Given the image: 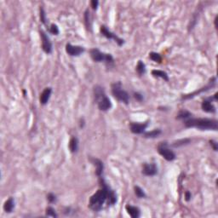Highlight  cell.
<instances>
[{
  "instance_id": "6da1fadb",
  "label": "cell",
  "mask_w": 218,
  "mask_h": 218,
  "mask_svg": "<svg viewBox=\"0 0 218 218\" xmlns=\"http://www.w3.org/2000/svg\"><path fill=\"white\" fill-rule=\"evenodd\" d=\"M101 178V187L102 188L99 189L96 193H94L89 201V208L94 211H100L103 204H105L106 201H107V194H108V191L110 189V187H108L107 183L104 181L103 179Z\"/></svg>"
},
{
  "instance_id": "7a4b0ae2",
  "label": "cell",
  "mask_w": 218,
  "mask_h": 218,
  "mask_svg": "<svg viewBox=\"0 0 218 218\" xmlns=\"http://www.w3.org/2000/svg\"><path fill=\"white\" fill-rule=\"evenodd\" d=\"M185 126L188 128H197L202 130H217L218 123L211 118H192L186 119Z\"/></svg>"
},
{
  "instance_id": "3957f363",
  "label": "cell",
  "mask_w": 218,
  "mask_h": 218,
  "mask_svg": "<svg viewBox=\"0 0 218 218\" xmlns=\"http://www.w3.org/2000/svg\"><path fill=\"white\" fill-rule=\"evenodd\" d=\"M94 94L99 109L101 111H107L112 107V102L104 91L102 87L96 85L94 88Z\"/></svg>"
},
{
  "instance_id": "277c9868",
  "label": "cell",
  "mask_w": 218,
  "mask_h": 218,
  "mask_svg": "<svg viewBox=\"0 0 218 218\" xmlns=\"http://www.w3.org/2000/svg\"><path fill=\"white\" fill-rule=\"evenodd\" d=\"M112 93L115 98L121 102L128 104L129 101V96L125 89H123L122 85L120 82L114 83L112 85Z\"/></svg>"
},
{
  "instance_id": "5b68a950",
  "label": "cell",
  "mask_w": 218,
  "mask_h": 218,
  "mask_svg": "<svg viewBox=\"0 0 218 218\" xmlns=\"http://www.w3.org/2000/svg\"><path fill=\"white\" fill-rule=\"evenodd\" d=\"M90 56L93 61L96 62H102V61L106 63L113 62V58L110 54L103 53L100 51L98 49H92L90 50Z\"/></svg>"
},
{
  "instance_id": "8992f818",
  "label": "cell",
  "mask_w": 218,
  "mask_h": 218,
  "mask_svg": "<svg viewBox=\"0 0 218 218\" xmlns=\"http://www.w3.org/2000/svg\"><path fill=\"white\" fill-rule=\"evenodd\" d=\"M158 152L167 161H172L176 159V154L170 148H169L166 142H161L158 147Z\"/></svg>"
},
{
  "instance_id": "52a82bcc",
  "label": "cell",
  "mask_w": 218,
  "mask_h": 218,
  "mask_svg": "<svg viewBox=\"0 0 218 218\" xmlns=\"http://www.w3.org/2000/svg\"><path fill=\"white\" fill-rule=\"evenodd\" d=\"M39 33H40L41 40H42V49H43V50L46 54H50L52 52V44L50 38L48 37L47 34H45V31H43V30H40Z\"/></svg>"
},
{
  "instance_id": "ba28073f",
  "label": "cell",
  "mask_w": 218,
  "mask_h": 218,
  "mask_svg": "<svg viewBox=\"0 0 218 218\" xmlns=\"http://www.w3.org/2000/svg\"><path fill=\"white\" fill-rule=\"evenodd\" d=\"M101 33L102 34L103 36H105V37L107 38H108V39H113V40H114L115 42L119 45V46H121L122 45H124V43H125L124 39L120 38H118L116 34H114L113 33H112L111 31H109V30L107 28V26H101Z\"/></svg>"
},
{
  "instance_id": "9c48e42d",
  "label": "cell",
  "mask_w": 218,
  "mask_h": 218,
  "mask_svg": "<svg viewBox=\"0 0 218 218\" xmlns=\"http://www.w3.org/2000/svg\"><path fill=\"white\" fill-rule=\"evenodd\" d=\"M66 51L68 55L72 56H78L85 51V49L81 46L78 45H72L71 44H67L66 45Z\"/></svg>"
},
{
  "instance_id": "30bf717a",
  "label": "cell",
  "mask_w": 218,
  "mask_h": 218,
  "mask_svg": "<svg viewBox=\"0 0 218 218\" xmlns=\"http://www.w3.org/2000/svg\"><path fill=\"white\" fill-rule=\"evenodd\" d=\"M158 173V168L155 164H145L142 168V174L147 176H153Z\"/></svg>"
},
{
  "instance_id": "8fae6325",
  "label": "cell",
  "mask_w": 218,
  "mask_h": 218,
  "mask_svg": "<svg viewBox=\"0 0 218 218\" xmlns=\"http://www.w3.org/2000/svg\"><path fill=\"white\" fill-rule=\"evenodd\" d=\"M148 124L143 123V124H138V123H133L130 125V130L134 134H142L147 129Z\"/></svg>"
},
{
  "instance_id": "7c38bea8",
  "label": "cell",
  "mask_w": 218,
  "mask_h": 218,
  "mask_svg": "<svg viewBox=\"0 0 218 218\" xmlns=\"http://www.w3.org/2000/svg\"><path fill=\"white\" fill-rule=\"evenodd\" d=\"M125 210L127 211V213L132 218H138L141 216L140 209L137 206L127 204L125 206Z\"/></svg>"
},
{
  "instance_id": "4fadbf2b",
  "label": "cell",
  "mask_w": 218,
  "mask_h": 218,
  "mask_svg": "<svg viewBox=\"0 0 218 218\" xmlns=\"http://www.w3.org/2000/svg\"><path fill=\"white\" fill-rule=\"evenodd\" d=\"M211 98H208V99H206V100H204L202 102V105H201V107H202V109H203L204 111L206 112V113H216V107H215V106L213 105V104L211 103Z\"/></svg>"
},
{
  "instance_id": "5bb4252c",
  "label": "cell",
  "mask_w": 218,
  "mask_h": 218,
  "mask_svg": "<svg viewBox=\"0 0 218 218\" xmlns=\"http://www.w3.org/2000/svg\"><path fill=\"white\" fill-rule=\"evenodd\" d=\"M52 89L51 88H46L45 89V90L42 92V94L40 95V103L42 105H45L47 104V102L50 100V97L51 96Z\"/></svg>"
},
{
  "instance_id": "9a60e30c",
  "label": "cell",
  "mask_w": 218,
  "mask_h": 218,
  "mask_svg": "<svg viewBox=\"0 0 218 218\" xmlns=\"http://www.w3.org/2000/svg\"><path fill=\"white\" fill-rule=\"evenodd\" d=\"M15 208V200L13 198H10L9 200L5 201L4 204V210L7 213H11Z\"/></svg>"
},
{
  "instance_id": "2e32d148",
  "label": "cell",
  "mask_w": 218,
  "mask_h": 218,
  "mask_svg": "<svg viewBox=\"0 0 218 218\" xmlns=\"http://www.w3.org/2000/svg\"><path fill=\"white\" fill-rule=\"evenodd\" d=\"M91 160H92V162L94 163V164L96 166V175H97L99 177H101V175H102V171H103V163L101 162L100 159H91Z\"/></svg>"
},
{
  "instance_id": "e0dca14e",
  "label": "cell",
  "mask_w": 218,
  "mask_h": 218,
  "mask_svg": "<svg viewBox=\"0 0 218 218\" xmlns=\"http://www.w3.org/2000/svg\"><path fill=\"white\" fill-rule=\"evenodd\" d=\"M152 74L154 76V77H157V78H161L163 79H164L165 81H168L169 80V77H168V74L164 72V71L161 70H153L152 71Z\"/></svg>"
},
{
  "instance_id": "ac0fdd59",
  "label": "cell",
  "mask_w": 218,
  "mask_h": 218,
  "mask_svg": "<svg viewBox=\"0 0 218 218\" xmlns=\"http://www.w3.org/2000/svg\"><path fill=\"white\" fill-rule=\"evenodd\" d=\"M69 148L72 153H76L78 149V141L76 137H73L69 142Z\"/></svg>"
},
{
  "instance_id": "d6986e66",
  "label": "cell",
  "mask_w": 218,
  "mask_h": 218,
  "mask_svg": "<svg viewBox=\"0 0 218 218\" xmlns=\"http://www.w3.org/2000/svg\"><path fill=\"white\" fill-rule=\"evenodd\" d=\"M191 116H192V113L190 112L187 111V110H182V111L179 112L176 118L178 119H188Z\"/></svg>"
},
{
  "instance_id": "ffe728a7",
  "label": "cell",
  "mask_w": 218,
  "mask_h": 218,
  "mask_svg": "<svg viewBox=\"0 0 218 218\" xmlns=\"http://www.w3.org/2000/svg\"><path fill=\"white\" fill-rule=\"evenodd\" d=\"M160 134H161V130L159 129H156L145 133V137H147V138H155V137H159Z\"/></svg>"
},
{
  "instance_id": "44dd1931",
  "label": "cell",
  "mask_w": 218,
  "mask_h": 218,
  "mask_svg": "<svg viewBox=\"0 0 218 218\" xmlns=\"http://www.w3.org/2000/svg\"><path fill=\"white\" fill-rule=\"evenodd\" d=\"M137 71L140 75H143L146 73V66H145V64L141 61H139L138 63H137Z\"/></svg>"
},
{
  "instance_id": "7402d4cb",
  "label": "cell",
  "mask_w": 218,
  "mask_h": 218,
  "mask_svg": "<svg viewBox=\"0 0 218 218\" xmlns=\"http://www.w3.org/2000/svg\"><path fill=\"white\" fill-rule=\"evenodd\" d=\"M149 58H150L152 61H155V62H161V61H162L161 56L159 55V53H156V52H151V53L149 54Z\"/></svg>"
},
{
  "instance_id": "603a6c76",
  "label": "cell",
  "mask_w": 218,
  "mask_h": 218,
  "mask_svg": "<svg viewBox=\"0 0 218 218\" xmlns=\"http://www.w3.org/2000/svg\"><path fill=\"white\" fill-rule=\"evenodd\" d=\"M134 190H135L136 195H137L138 198L142 199V198H145V197H146V193H145V192L143 191V189L141 188L139 186H136V187L134 188Z\"/></svg>"
},
{
  "instance_id": "cb8c5ba5",
  "label": "cell",
  "mask_w": 218,
  "mask_h": 218,
  "mask_svg": "<svg viewBox=\"0 0 218 218\" xmlns=\"http://www.w3.org/2000/svg\"><path fill=\"white\" fill-rule=\"evenodd\" d=\"M46 216H52V217H57V214H56V211L52 207H48L46 209Z\"/></svg>"
},
{
  "instance_id": "d4e9b609",
  "label": "cell",
  "mask_w": 218,
  "mask_h": 218,
  "mask_svg": "<svg viewBox=\"0 0 218 218\" xmlns=\"http://www.w3.org/2000/svg\"><path fill=\"white\" fill-rule=\"evenodd\" d=\"M85 23H86V26L88 27V29L91 28V22H90V18H89V10H86L85 12Z\"/></svg>"
},
{
  "instance_id": "484cf974",
  "label": "cell",
  "mask_w": 218,
  "mask_h": 218,
  "mask_svg": "<svg viewBox=\"0 0 218 218\" xmlns=\"http://www.w3.org/2000/svg\"><path fill=\"white\" fill-rule=\"evenodd\" d=\"M50 34H52L58 35V34H59V28H58V26H56V24H52L50 27Z\"/></svg>"
},
{
  "instance_id": "4316f807",
  "label": "cell",
  "mask_w": 218,
  "mask_h": 218,
  "mask_svg": "<svg viewBox=\"0 0 218 218\" xmlns=\"http://www.w3.org/2000/svg\"><path fill=\"white\" fill-rule=\"evenodd\" d=\"M40 22L45 24L46 23V14H45L44 8H40Z\"/></svg>"
},
{
  "instance_id": "83f0119b",
  "label": "cell",
  "mask_w": 218,
  "mask_h": 218,
  "mask_svg": "<svg viewBox=\"0 0 218 218\" xmlns=\"http://www.w3.org/2000/svg\"><path fill=\"white\" fill-rule=\"evenodd\" d=\"M189 141H190L189 139H185V140L178 141H176V142L174 143L173 146L174 147H179V146H182V145H185L187 144V143H188Z\"/></svg>"
},
{
  "instance_id": "f1b7e54d",
  "label": "cell",
  "mask_w": 218,
  "mask_h": 218,
  "mask_svg": "<svg viewBox=\"0 0 218 218\" xmlns=\"http://www.w3.org/2000/svg\"><path fill=\"white\" fill-rule=\"evenodd\" d=\"M47 200L50 203H55L56 202V196L53 193H49L47 195Z\"/></svg>"
},
{
  "instance_id": "f546056e",
  "label": "cell",
  "mask_w": 218,
  "mask_h": 218,
  "mask_svg": "<svg viewBox=\"0 0 218 218\" xmlns=\"http://www.w3.org/2000/svg\"><path fill=\"white\" fill-rule=\"evenodd\" d=\"M134 97L137 101H141L143 100V96H141V94H139V93H134Z\"/></svg>"
},
{
  "instance_id": "4dcf8cb0",
  "label": "cell",
  "mask_w": 218,
  "mask_h": 218,
  "mask_svg": "<svg viewBox=\"0 0 218 218\" xmlns=\"http://www.w3.org/2000/svg\"><path fill=\"white\" fill-rule=\"evenodd\" d=\"M91 7L94 9V10H96L97 9V7H98V4H99V2L98 1H96V0H93V1H91Z\"/></svg>"
},
{
  "instance_id": "1f68e13d",
  "label": "cell",
  "mask_w": 218,
  "mask_h": 218,
  "mask_svg": "<svg viewBox=\"0 0 218 218\" xmlns=\"http://www.w3.org/2000/svg\"><path fill=\"white\" fill-rule=\"evenodd\" d=\"M210 142H211V145L213 147V149H214L215 151H217V143H216V141H211Z\"/></svg>"
},
{
  "instance_id": "d6a6232c",
  "label": "cell",
  "mask_w": 218,
  "mask_h": 218,
  "mask_svg": "<svg viewBox=\"0 0 218 218\" xmlns=\"http://www.w3.org/2000/svg\"><path fill=\"white\" fill-rule=\"evenodd\" d=\"M185 198H186V200H187V201H189L190 199H191V193H190L189 192H186V196H185Z\"/></svg>"
}]
</instances>
